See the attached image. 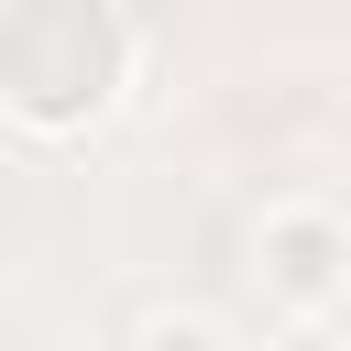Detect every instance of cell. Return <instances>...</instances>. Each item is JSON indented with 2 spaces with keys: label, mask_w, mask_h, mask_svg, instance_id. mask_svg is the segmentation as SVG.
<instances>
[{
  "label": "cell",
  "mask_w": 351,
  "mask_h": 351,
  "mask_svg": "<svg viewBox=\"0 0 351 351\" xmlns=\"http://www.w3.org/2000/svg\"><path fill=\"white\" fill-rule=\"evenodd\" d=\"M263 263H274V285H285L296 307H329V285H340V230H329V219H274V230H263Z\"/></svg>",
  "instance_id": "obj_1"
},
{
  "label": "cell",
  "mask_w": 351,
  "mask_h": 351,
  "mask_svg": "<svg viewBox=\"0 0 351 351\" xmlns=\"http://www.w3.org/2000/svg\"><path fill=\"white\" fill-rule=\"evenodd\" d=\"M143 351H219V340H208V329H154Z\"/></svg>",
  "instance_id": "obj_2"
},
{
  "label": "cell",
  "mask_w": 351,
  "mask_h": 351,
  "mask_svg": "<svg viewBox=\"0 0 351 351\" xmlns=\"http://www.w3.org/2000/svg\"><path fill=\"white\" fill-rule=\"evenodd\" d=\"M285 351H329V340H307V329H296V340H285Z\"/></svg>",
  "instance_id": "obj_3"
}]
</instances>
